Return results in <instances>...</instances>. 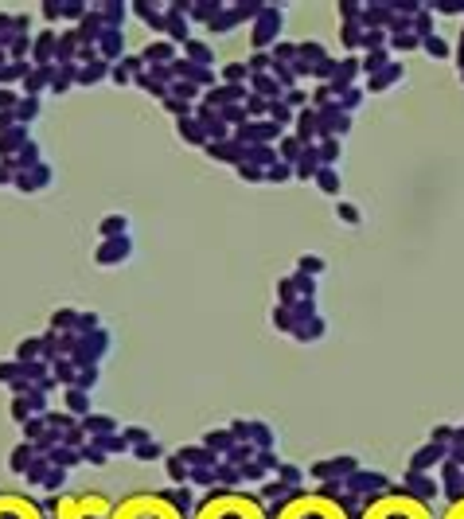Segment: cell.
Masks as SVG:
<instances>
[{"label": "cell", "instance_id": "13", "mask_svg": "<svg viewBox=\"0 0 464 519\" xmlns=\"http://www.w3.org/2000/svg\"><path fill=\"white\" fill-rule=\"evenodd\" d=\"M336 211H339V215L347 219V223H359V211H355V207H351V203H339Z\"/></svg>", "mask_w": 464, "mask_h": 519}, {"label": "cell", "instance_id": "12", "mask_svg": "<svg viewBox=\"0 0 464 519\" xmlns=\"http://www.w3.org/2000/svg\"><path fill=\"white\" fill-rule=\"evenodd\" d=\"M320 187H324V192H336V172H320Z\"/></svg>", "mask_w": 464, "mask_h": 519}, {"label": "cell", "instance_id": "16", "mask_svg": "<svg viewBox=\"0 0 464 519\" xmlns=\"http://www.w3.org/2000/svg\"><path fill=\"white\" fill-rule=\"evenodd\" d=\"M70 406H74V410H86V398H82V391H70Z\"/></svg>", "mask_w": 464, "mask_h": 519}, {"label": "cell", "instance_id": "17", "mask_svg": "<svg viewBox=\"0 0 464 519\" xmlns=\"http://www.w3.org/2000/svg\"><path fill=\"white\" fill-rule=\"evenodd\" d=\"M55 460H63V465H74V460H79V457H74V453H70V449H59V453H55Z\"/></svg>", "mask_w": 464, "mask_h": 519}, {"label": "cell", "instance_id": "9", "mask_svg": "<svg viewBox=\"0 0 464 519\" xmlns=\"http://www.w3.org/2000/svg\"><path fill=\"white\" fill-rule=\"evenodd\" d=\"M86 430H94V433H109V430H113V421H109V418H86Z\"/></svg>", "mask_w": 464, "mask_h": 519}, {"label": "cell", "instance_id": "1", "mask_svg": "<svg viewBox=\"0 0 464 519\" xmlns=\"http://www.w3.org/2000/svg\"><path fill=\"white\" fill-rule=\"evenodd\" d=\"M113 519H179V511L160 496H129L125 504H118Z\"/></svg>", "mask_w": 464, "mask_h": 519}, {"label": "cell", "instance_id": "3", "mask_svg": "<svg viewBox=\"0 0 464 519\" xmlns=\"http://www.w3.org/2000/svg\"><path fill=\"white\" fill-rule=\"evenodd\" d=\"M367 519H429V508L410 496H386L367 511Z\"/></svg>", "mask_w": 464, "mask_h": 519}, {"label": "cell", "instance_id": "7", "mask_svg": "<svg viewBox=\"0 0 464 519\" xmlns=\"http://www.w3.org/2000/svg\"><path fill=\"white\" fill-rule=\"evenodd\" d=\"M410 480H414V484H417V492H422V499H433V496H437V484H433V480H425L422 472H414V477H410Z\"/></svg>", "mask_w": 464, "mask_h": 519}, {"label": "cell", "instance_id": "6", "mask_svg": "<svg viewBox=\"0 0 464 519\" xmlns=\"http://www.w3.org/2000/svg\"><path fill=\"white\" fill-rule=\"evenodd\" d=\"M125 254H129V242L118 238V242H109L106 250H98V262H118V258H125Z\"/></svg>", "mask_w": 464, "mask_h": 519}, {"label": "cell", "instance_id": "10", "mask_svg": "<svg viewBox=\"0 0 464 519\" xmlns=\"http://www.w3.org/2000/svg\"><path fill=\"white\" fill-rule=\"evenodd\" d=\"M301 270H305V274H320V270H324V262H320V258H301Z\"/></svg>", "mask_w": 464, "mask_h": 519}, {"label": "cell", "instance_id": "18", "mask_svg": "<svg viewBox=\"0 0 464 519\" xmlns=\"http://www.w3.org/2000/svg\"><path fill=\"white\" fill-rule=\"evenodd\" d=\"M449 519H464V499H456L453 511H449Z\"/></svg>", "mask_w": 464, "mask_h": 519}, {"label": "cell", "instance_id": "11", "mask_svg": "<svg viewBox=\"0 0 464 519\" xmlns=\"http://www.w3.org/2000/svg\"><path fill=\"white\" fill-rule=\"evenodd\" d=\"M152 457H160V445L152 441V445H141L137 449V460H152Z\"/></svg>", "mask_w": 464, "mask_h": 519}, {"label": "cell", "instance_id": "2", "mask_svg": "<svg viewBox=\"0 0 464 519\" xmlns=\"http://www.w3.org/2000/svg\"><path fill=\"white\" fill-rule=\"evenodd\" d=\"M199 519H262V508H257L254 499H242L238 496H211L203 508H199Z\"/></svg>", "mask_w": 464, "mask_h": 519}, {"label": "cell", "instance_id": "15", "mask_svg": "<svg viewBox=\"0 0 464 519\" xmlns=\"http://www.w3.org/2000/svg\"><path fill=\"white\" fill-rule=\"evenodd\" d=\"M102 231H106V235H118V231H125V223H121V219H109V223L102 226Z\"/></svg>", "mask_w": 464, "mask_h": 519}, {"label": "cell", "instance_id": "5", "mask_svg": "<svg viewBox=\"0 0 464 519\" xmlns=\"http://www.w3.org/2000/svg\"><path fill=\"white\" fill-rule=\"evenodd\" d=\"M437 460H445V445H425V449L414 457V472L429 469V465H437Z\"/></svg>", "mask_w": 464, "mask_h": 519}, {"label": "cell", "instance_id": "8", "mask_svg": "<svg viewBox=\"0 0 464 519\" xmlns=\"http://www.w3.org/2000/svg\"><path fill=\"white\" fill-rule=\"evenodd\" d=\"M425 51H429V55H433V59H445V55H449V47H445V40H425Z\"/></svg>", "mask_w": 464, "mask_h": 519}, {"label": "cell", "instance_id": "19", "mask_svg": "<svg viewBox=\"0 0 464 519\" xmlns=\"http://www.w3.org/2000/svg\"><path fill=\"white\" fill-rule=\"evenodd\" d=\"M269 180H289V168H285V164H277V168H273V176H269Z\"/></svg>", "mask_w": 464, "mask_h": 519}, {"label": "cell", "instance_id": "14", "mask_svg": "<svg viewBox=\"0 0 464 519\" xmlns=\"http://www.w3.org/2000/svg\"><path fill=\"white\" fill-rule=\"evenodd\" d=\"M168 469H172V480H184V477H188V469H184V460H172Z\"/></svg>", "mask_w": 464, "mask_h": 519}, {"label": "cell", "instance_id": "4", "mask_svg": "<svg viewBox=\"0 0 464 519\" xmlns=\"http://www.w3.org/2000/svg\"><path fill=\"white\" fill-rule=\"evenodd\" d=\"M281 519H347V516L344 508H336L320 496H296L289 508H281Z\"/></svg>", "mask_w": 464, "mask_h": 519}]
</instances>
